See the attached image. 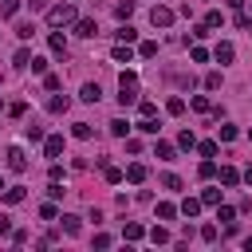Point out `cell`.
Instances as JSON below:
<instances>
[{
    "label": "cell",
    "instance_id": "6da1fadb",
    "mask_svg": "<svg viewBox=\"0 0 252 252\" xmlns=\"http://www.w3.org/2000/svg\"><path fill=\"white\" fill-rule=\"evenodd\" d=\"M118 102H122V106L138 102V75H134V71H122V75H118Z\"/></svg>",
    "mask_w": 252,
    "mask_h": 252
},
{
    "label": "cell",
    "instance_id": "7a4b0ae2",
    "mask_svg": "<svg viewBox=\"0 0 252 252\" xmlns=\"http://www.w3.org/2000/svg\"><path fill=\"white\" fill-rule=\"evenodd\" d=\"M79 16H75V8L71 4H55V8H47V24L51 28H63V24H75Z\"/></svg>",
    "mask_w": 252,
    "mask_h": 252
},
{
    "label": "cell",
    "instance_id": "3957f363",
    "mask_svg": "<svg viewBox=\"0 0 252 252\" xmlns=\"http://www.w3.org/2000/svg\"><path fill=\"white\" fill-rule=\"evenodd\" d=\"M150 24H154V28H169V24H173V12H169L165 4H154V12H150Z\"/></svg>",
    "mask_w": 252,
    "mask_h": 252
},
{
    "label": "cell",
    "instance_id": "277c9868",
    "mask_svg": "<svg viewBox=\"0 0 252 252\" xmlns=\"http://www.w3.org/2000/svg\"><path fill=\"white\" fill-rule=\"evenodd\" d=\"M4 158H8V169H12V173H24V169H28V158H24V150H20V146H12Z\"/></svg>",
    "mask_w": 252,
    "mask_h": 252
},
{
    "label": "cell",
    "instance_id": "5b68a950",
    "mask_svg": "<svg viewBox=\"0 0 252 252\" xmlns=\"http://www.w3.org/2000/svg\"><path fill=\"white\" fill-rule=\"evenodd\" d=\"M75 35L91 39V35H98V24H94V20H75Z\"/></svg>",
    "mask_w": 252,
    "mask_h": 252
},
{
    "label": "cell",
    "instance_id": "8992f818",
    "mask_svg": "<svg viewBox=\"0 0 252 252\" xmlns=\"http://www.w3.org/2000/svg\"><path fill=\"white\" fill-rule=\"evenodd\" d=\"M43 154H47V158H59V154H63V134H51V138L43 142Z\"/></svg>",
    "mask_w": 252,
    "mask_h": 252
},
{
    "label": "cell",
    "instance_id": "52a82bcc",
    "mask_svg": "<svg viewBox=\"0 0 252 252\" xmlns=\"http://www.w3.org/2000/svg\"><path fill=\"white\" fill-rule=\"evenodd\" d=\"M126 181H130V185H142V181H146V165H142V161L126 165Z\"/></svg>",
    "mask_w": 252,
    "mask_h": 252
},
{
    "label": "cell",
    "instance_id": "ba28073f",
    "mask_svg": "<svg viewBox=\"0 0 252 252\" xmlns=\"http://www.w3.org/2000/svg\"><path fill=\"white\" fill-rule=\"evenodd\" d=\"M79 98H83V102H98V98H102V87H98V83H87V87L79 91Z\"/></svg>",
    "mask_w": 252,
    "mask_h": 252
},
{
    "label": "cell",
    "instance_id": "9c48e42d",
    "mask_svg": "<svg viewBox=\"0 0 252 252\" xmlns=\"http://www.w3.org/2000/svg\"><path fill=\"white\" fill-rule=\"evenodd\" d=\"M213 55H217V63H232L236 47H232V43H217V51H213Z\"/></svg>",
    "mask_w": 252,
    "mask_h": 252
},
{
    "label": "cell",
    "instance_id": "30bf717a",
    "mask_svg": "<svg viewBox=\"0 0 252 252\" xmlns=\"http://www.w3.org/2000/svg\"><path fill=\"white\" fill-rule=\"evenodd\" d=\"M110 55H114V63H130V59H134V51H130V43H122V39H118V47H114Z\"/></svg>",
    "mask_w": 252,
    "mask_h": 252
},
{
    "label": "cell",
    "instance_id": "8fae6325",
    "mask_svg": "<svg viewBox=\"0 0 252 252\" xmlns=\"http://www.w3.org/2000/svg\"><path fill=\"white\" fill-rule=\"evenodd\" d=\"M67 106H71V98H67V94H55V98H47V110H51V114H63Z\"/></svg>",
    "mask_w": 252,
    "mask_h": 252
},
{
    "label": "cell",
    "instance_id": "7c38bea8",
    "mask_svg": "<svg viewBox=\"0 0 252 252\" xmlns=\"http://www.w3.org/2000/svg\"><path fill=\"white\" fill-rule=\"evenodd\" d=\"M24 197H28V193H24V185H12V189H4V201H8V205H20Z\"/></svg>",
    "mask_w": 252,
    "mask_h": 252
},
{
    "label": "cell",
    "instance_id": "4fadbf2b",
    "mask_svg": "<svg viewBox=\"0 0 252 252\" xmlns=\"http://www.w3.org/2000/svg\"><path fill=\"white\" fill-rule=\"evenodd\" d=\"M59 224H63V232H67V236H79V217L63 213V220H59Z\"/></svg>",
    "mask_w": 252,
    "mask_h": 252
},
{
    "label": "cell",
    "instance_id": "5bb4252c",
    "mask_svg": "<svg viewBox=\"0 0 252 252\" xmlns=\"http://www.w3.org/2000/svg\"><path fill=\"white\" fill-rule=\"evenodd\" d=\"M12 67H32V51H28V47H20V51L12 55Z\"/></svg>",
    "mask_w": 252,
    "mask_h": 252
},
{
    "label": "cell",
    "instance_id": "9a60e30c",
    "mask_svg": "<svg viewBox=\"0 0 252 252\" xmlns=\"http://www.w3.org/2000/svg\"><path fill=\"white\" fill-rule=\"evenodd\" d=\"M177 146H181V150H193V146H197V134H193V130H181V134H177Z\"/></svg>",
    "mask_w": 252,
    "mask_h": 252
},
{
    "label": "cell",
    "instance_id": "2e32d148",
    "mask_svg": "<svg viewBox=\"0 0 252 252\" xmlns=\"http://www.w3.org/2000/svg\"><path fill=\"white\" fill-rule=\"evenodd\" d=\"M181 213H185V217H197V213H201V201H197V197H185V201H181Z\"/></svg>",
    "mask_w": 252,
    "mask_h": 252
},
{
    "label": "cell",
    "instance_id": "e0dca14e",
    "mask_svg": "<svg viewBox=\"0 0 252 252\" xmlns=\"http://www.w3.org/2000/svg\"><path fill=\"white\" fill-rule=\"evenodd\" d=\"M47 47H51L55 55H67V43H63V35H59V32H55V35L47 39Z\"/></svg>",
    "mask_w": 252,
    "mask_h": 252
},
{
    "label": "cell",
    "instance_id": "ac0fdd59",
    "mask_svg": "<svg viewBox=\"0 0 252 252\" xmlns=\"http://www.w3.org/2000/svg\"><path fill=\"white\" fill-rule=\"evenodd\" d=\"M138 55H142V59H154V55H158V43H154V39L138 43Z\"/></svg>",
    "mask_w": 252,
    "mask_h": 252
},
{
    "label": "cell",
    "instance_id": "d6986e66",
    "mask_svg": "<svg viewBox=\"0 0 252 252\" xmlns=\"http://www.w3.org/2000/svg\"><path fill=\"white\" fill-rule=\"evenodd\" d=\"M126 130H130L126 118H114V122H110V134H114V138H126Z\"/></svg>",
    "mask_w": 252,
    "mask_h": 252
},
{
    "label": "cell",
    "instance_id": "ffe728a7",
    "mask_svg": "<svg viewBox=\"0 0 252 252\" xmlns=\"http://www.w3.org/2000/svg\"><path fill=\"white\" fill-rule=\"evenodd\" d=\"M236 181H240V173H236L232 165H224V169H220V185H236Z\"/></svg>",
    "mask_w": 252,
    "mask_h": 252
},
{
    "label": "cell",
    "instance_id": "44dd1931",
    "mask_svg": "<svg viewBox=\"0 0 252 252\" xmlns=\"http://www.w3.org/2000/svg\"><path fill=\"white\" fill-rule=\"evenodd\" d=\"M158 217H161V220H173V217H177V205L161 201V205H158Z\"/></svg>",
    "mask_w": 252,
    "mask_h": 252
},
{
    "label": "cell",
    "instance_id": "7402d4cb",
    "mask_svg": "<svg viewBox=\"0 0 252 252\" xmlns=\"http://www.w3.org/2000/svg\"><path fill=\"white\" fill-rule=\"evenodd\" d=\"M118 39H122V43H134V39H138V32H134L130 24H122V28H118Z\"/></svg>",
    "mask_w": 252,
    "mask_h": 252
},
{
    "label": "cell",
    "instance_id": "603a6c76",
    "mask_svg": "<svg viewBox=\"0 0 252 252\" xmlns=\"http://www.w3.org/2000/svg\"><path fill=\"white\" fill-rule=\"evenodd\" d=\"M220 83H224V75H220V71H209V75H205V87H209V91H217Z\"/></svg>",
    "mask_w": 252,
    "mask_h": 252
},
{
    "label": "cell",
    "instance_id": "cb8c5ba5",
    "mask_svg": "<svg viewBox=\"0 0 252 252\" xmlns=\"http://www.w3.org/2000/svg\"><path fill=\"white\" fill-rule=\"evenodd\" d=\"M165 110H169V114H185V98H177V94H173V98L165 102Z\"/></svg>",
    "mask_w": 252,
    "mask_h": 252
},
{
    "label": "cell",
    "instance_id": "d4e9b609",
    "mask_svg": "<svg viewBox=\"0 0 252 252\" xmlns=\"http://www.w3.org/2000/svg\"><path fill=\"white\" fill-rule=\"evenodd\" d=\"M154 154H158L161 161H169V158H173V146H169V142H158V146H154Z\"/></svg>",
    "mask_w": 252,
    "mask_h": 252
},
{
    "label": "cell",
    "instance_id": "484cf974",
    "mask_svg": "<svg viewBox=\"0 0 252 252\" xmlns=\"http://www.w3.org/2000/svg\"><path fill=\"white\" fill-rule=\"evenodd\" d=\"M201 205H220V189H205L201 193Z\"/></svg>",
    "mask_w": 252,
    "mask_h": 252
},
{
    "label": "cell",
    "instance_id": "4316f807",
    "mask_svg": "<svg viewBox=\"0 0 252 252\" xmlns=\"http://www.w3.org/2000/svg\"><path fill=\"white\" fill-rule=\"evenodd\" d=\"M39 217H43V220H55V217H59V209H55L51 201H43V205H39Z\"/></svg>",
    "mask_w": 252,
    "mask_h": 252
},
{
    "label": "cell",
    "instance_id": "83f0119b",
    "mask_svg": "<svg viewBox=\"0 0 252 252\" xmlns=\"http://www.w3.org/2000/svg\"><path fill=\"white\" fill-rule=\"evenodd\" d=\"M232 217H236L232 205H217V220H228V224H232Z\"/></svg>",
    "mask_w": 252,
    "mask_h": 252
},
{
    "label": "cell",
    "instance_id": "f1b7e54d",
    "mask_svg": "<svg viewBox=\"0 0 252 252\" xmlns=\"http://www.w3.org/2000/svg\"><path fill=\"white\" fill-rule=\"evenodd\" d=\"M114 12H118V20H130V12H134V0H122Z\"/></svg>",
    "mask_w": 252,
    "mask_h": 252
},
{
    "label": "cell",
    "instance_id": "f546056e",
    "mask_svg": "<svg viewBox=\"0 0 252 252\" xmlns=\"http://www.w3.org/2000/svg\"><path fill=\"white\" fill-rule=\"evenodd\" d=\"M71 134H75V138H91V122H75Z\"/></svg>",
    "mask_w": 252,
    "mask_h": 252
},
{
    "label": "cell",
    "instance_id": "4dcf8cb0",
    "mask_svg": "<svg viewBox=\"0 0 252 252\" xmlns=\"http://www.w3.org/2000/svg\"><path fill=\"white\" fill-rule=\"evenodd\" d=\"M197 173H201V177H205V181H209V177H213V173H217V165H213V158H205V161H201V169H197Z\"/></svg>",
    "mask_w": 252,
    "mask_h": 252
},
{
    "label": "cell",
    "instance_id": "1f68e13d",
    "mask_svg": "<svg viewBox=\"0 0 252 252\" xmlns=\"http://www.w3.org/2000/svg\"><path fill=\"white\" fill-rule=\"evenodd\" d=\"M161 185H165V189H181V177H177V173H161Z\"/></svg>",
    "mask_w": 252,
    "mask_h": 252
},
{
    "label": "cell",
    "instance_id": "d6a6232c",
    "mask_svg": "<svg viewBox=\"0 0 252 252\" xmlns=\"http://www.w3.org/2000/svg\"><path fill=\"white\" fill-rule=\"evenodd\" d=\"M142 236H146L142 224H126V240H142Z\"/></svg>",
    "mask_w": 252,
    "mask_h": 252
},
{
    "label": "cell",
    "instance_id": "836d02e7",
    "mask_svg": "<svg viewBox=\"0 0 252 252\" xmlns=\"http://www.w3.org/2000/svg\"><path fill=\"white\" fill-rule=\"evenodd\" d=\"M150 240H154V244H169V232H165V228H161V224H158V228H154V232H150Z\"/></svg>",
    "mask_w": 252,
    "mask_h": 252
},
{
    "label": "cell",
    "instance_id": "e575fe53",
    "mask_svg": "<svg viewBox=\"0 0 252 252\" xmlns=\"http://www.w3.org/2000/svg\"><path fill=\"white\" fill-rule=\"evenodd\" d=\"M16 8H20V0H0V16H16Z\"/></svg>",
    "mask_w": 252,
    "mask_h": 252
},
{
    "label": "cell",
    "instance_id": "d590c367",
    "mask_svg": "<svg viewBox=\"0 0 252 252\" xmlns=\"http://www.w3.org/2000/svg\"><path fill=\"white\" fill-rule=\"evenodd\" d=\"M189 102H193V110H201V114H205V110H209V98H205V94H193V98H189Z\"/></svg>",
    "mask_w": 252,
    "mask_h": 252
},
{
    "label": "cell",
    "instance_id": "8d00e7d4",
    "mask_svg": "<svg viewBox=\"0 0 252 252\" xmlns=\"http://www.w3.org/2000/svg\"><path fill=\"white\" fill-rule=\"evenodd\" d=\"M138 110H142V118H154V110H158V106H154L150 98H142V102H138Z\"/></svg>",
    "mask_w": 252,
    "mask_h": 252
},
{
    "label": "cell",
    "instance_id": "74e56055",
    "mask_svg": "<svg viewBox=\"0 0 252 252\" xmlns=\"http://www.w3.org/2000/svg\"><path fill=\"white\" fill-rule=\"evenodd\" d=\"M138 130H142V134H158V122H154V118H142Z\"/></svg>",
    "mask_w": 252,
    "mask_h": 252
},
{
    "label": "cell",
    "instance_id": "f35d334b",
    "mask_svg": "<svg viewBox=\"0 0 252 252\" xmlns=\"http://www.w3.org/2000/svg\"><path fill=\"white\" fill-rule=\"evenodd\" d=\"M122 177H126V173H122V169H114V165H106V181H110V185H118V181H122Z\"/></svg>",
    "mask_w": 252,
    "mask_h": 252
},
{
    "label": "cell",
    "instance_id": "ab89813d",
    "mask_svg": "<svg viewBox=\"0 0 252 252\" xmlns=\"http://www.w3.org/2000/svg\"><path fill=\"white\" fill-rule=\"evenodd\" d=\"M205 24H209V28H220V24H224V16H220V12H209V16H205Z\"/></svg>",
    "mask_w": 252,
    "mask_h": 252
},
{
    "label": "cell",
    "instance_id": "60d3db41",
    "mask_svg": "<svg viewBox=\"0 0 252 252\" xmlns=\"http://www.w3.org/2000/svg\"><path fill=\"white\" fill-rule=\"evenodd\" d=\"M32 71H35V75H43V71H47V59H39V55H32Z\"/></svg>",
    "mask_w": 252,
    "mask_h": 252
},
{
    "label": "cell",
    "instance_id": "b9f144b4",
    "mask_svg": "<svg viewBox=\"0 0 252 252\" xmlns=\"http://www.w3.org/2000/svg\"><path fill=\"white\" fill-rule=\"evenodd\" d=\"M24 110H28V102H12V106H8V114H12V118H24Z\"/></svg>",
    "mask_w": 252,
    "mask_h": 252
},
{
    "label": "cell",
    "instance_id": "7bdbcfd3",
    "mask_svg": "<svg viewBox=\"0 0 252 252\" xmlns=\"http://www.w3.org/2000/svg\"><path fill=\"white\" fill-rule=\"evenodd\" d=\"M232 138H236V126L224 122V126H220V142H232Z\"/></svg>",
    "mask_w": 252,
    "mask_h": 252
},
{
    "label": "cell",
    "instance_id": "ee69618b",
    "mask_svg": "<svg viewBox=\"0 0 252 252\" xmlns=\"http://www.w3.org/2000/svg\"><path fill=\"white\" fill-rule=\"evenodd\" d=\"M24 134H28V142H43V130H39V126H28Z\"/></svg>",
    "mask_w": 252,
    "mask_h": 252
},
{
    "label": "cell",
    "instance_id": "f6af8a7d",
    "mask_svg": "<svg viewBox=\"0 0 252 252\" xmlns=\"http://www.w3.org/2000/svg\"><path fill=\"white\" fill-rule=\"evenodd\" d=\"M197 150H201V154H205V158H217V142H201V146H197Z\"/></svg>",
    "mask_w": 252,
    "mask_h": 252
},
{
    "label": "cell",
    "instance_id": "bcb514c9",
    "mask_svg": "<svg viewBox=\"0 0 252 252\" xmlns=\"http://www.w3.org/2000/svg\"><path fill=\"white\" fill-rule=\"evenodd\" d=\"M201 240H209V244H213V240H217V224H205V228H201Z\"/></svg>",
    "mask_w": 252,
    "mask_h": 252
},
{
    "label": "cell",
    "instance_id": "7dc6e473",
    "mask_svg": "<svg viewBox=\"0 0 252 252\" xmlns=\"http://www.w3.org/2000/svg\"><path fill=\"white\" fill-rule=\"evenodd\" d=\"M32 32H35L32 24H20V28H16V35H20V39H32Z\"/></svg>",
    "mask_w": 252,
    "mask_h": 252
},
{
    "label": "cell",
    "instance_id": "c3c4849f",
    "mask_svg": "<svg viewBox=\"0 0 252 252\" xmlns=\"http://www.w3.org/2000/svg\"><path fill=\"white\" fill-rule=\"evenodd\" d=\"M240 181H248V185H252V165H248V169L240 173Z\"/></svg>",
    "mask_w": 252,
    "mask_h": 252
},
{
    "label": "cell",
    "instance_id": "681fc988",
    "mask_svg": "<svg viewBox=\"0 0 252 252\" xmlns=\"http://www.w3.org/2000/svg\"><path fill=\"white\" fill-rule=\"evenodd\" d=\"M28 4H32V8H43V4H47V0H28Z\"/></svg>",
    "mask_w": 252,
    "mask_h": 252
},
{
    "label": "cell",
    "instance_id": "f907efd6",
    "mask_svg": "<svg viewBox=\"0 0 252 252\" xmlns=\"http://www.w3.org/2000/svg\"><path fill=\"white\" fill-rule=\"evenodd\" d=\"M240 4H244V0H228V8H240Z\"/></svg>",
    "mask_w": 252,
    "mask_h": 252
},
{
    "label": "cell",
    "instance_id": "816d5d0a",
    "mask_svg": "<svg viewBox=\"0 0 252 252\" xmlns=\"http://www.w3.org/2000/svg\"><path fill=\"white\" fill-rule=\"evenodd\" d=\"M0 189H4V177H0Z\"/></svg>",
    "mask_w": 252,
    "mask_h": 252
},
{
    "label": "cell",
    "instance_id": "f5cc1de1",
    "mask_svg": "<svg viewBox=\"0 0 252 252\" xmlns=\"http://www.w3.org/2000/svg\"><path fill=\"white\" fill-rule=\"evenodd\" d=\"M248 28H252V24H248Z\"/></svg>",
    "mask_w": 252,
    "mask_h": 252
}]
</instances>
